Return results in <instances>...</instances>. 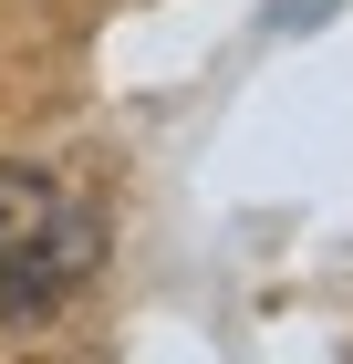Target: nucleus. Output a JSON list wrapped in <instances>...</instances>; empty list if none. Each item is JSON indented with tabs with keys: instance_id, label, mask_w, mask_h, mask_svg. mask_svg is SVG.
Here are the masks:
<instances>
[{
	"instance_id": "1",
	"label": "nucleus",
	"mask_w": 353,
	"mask_h": 364,
	"mask_svg": "<svg viewBox=\"0 0 353 364\" xmlns=\"http://www.w3.org/2000/svg\"><path fill=\"white\" fill-rule=\"evenodd\" d=\"M104 271V208L42 167H0V323H53Z\"/></svg>"
},
{
	"instance_id": "2",
	"label": "nucleus",
	"mask_w": 353,
	"mask_h": 364,
	"mask_svg": "<svg viewBox=\"0 0 353 364\" xmlns=\"http://www.w3.org/2000/svg\"><path fill=\"white\" fill-rule=\"evenodd\" d=\"M322 11H332V0H281V11H271V31H301V21H322Z\"/></svg>"
}]
</instances>
